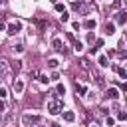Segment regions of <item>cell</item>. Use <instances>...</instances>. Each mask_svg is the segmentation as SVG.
<instances>
[{
    "label": "cell",
    "mask_w": 127,
    "mask_h": 127,
    "mask_svg": "<svg viewBox=\"0 0 127 127\" xmlns=\"http://www.w3.org/2000/svg\"><path fill=\"white\" fill-rule=\"evenodd\" d=\"M113 32H115V24H111V22H109V24H105V34H109V36H111Z\"/></svg>",
    "instance_id": "11"
},
{
    "label": "cell",
    "mask_w": 127,
    "mask_h": 127,
    "mask_svg": "<svg viewBox=\"0 0 127 127\" xmlns=\"http://www.w3.org/2000/svg\"><path fill=\"white\" fill-rule=\"evenodd\" d=\"M0 4H2V0H0Z\"/></svg>",
    "instance_id": "34"
},
{
    "label": "cell",
    "mask_w": 127,
    "mask_h": 127,
    "mask_svg": "<svg viewBox=\"0 0 127 127\" xmlns=\"http://www.w3.org/2000/svg\"><path fill=\"white\" fill-rule=\"evenodd\" d=\"M99 65H101V67H107V65H109V64H107V58H105V56H101V58H99Z\"/></svg>",
    "instance_id": "16"
},
{
    "label": "cell",
    "mask_w": 127,
    "mask_h": 127,
    "mask_svg": "<svg viewBox=\"0 0 127 127\" xmlns=\"http://www.w3.org/2000/svg\"><path fill=\"white\" fill-rule=\"evenodd\" d=\"M117 119L119 121H127V111H119L117 113Z\"/></svg>",
    "instance_id": "15"
},
{
    "label": "cell",
    "mask_w": 127,
    "mask_h": 127,
    "mask_svg": "<svg viewBox=\"0 0 127 127\" xmlns=\"http://www.w3.org/2000/svg\"><path fill=\"white\" fill-rule=\"evenodd\" d=\"M91 127H97V125H91Z\"/></svg>",
    "instance_id": "32"
},
{
    "label": "cell",
    "mask_w": 127,
    "mask_h": 127,
    "mask_svg": "<svg viewBox=\"0 0 127 127\" xmlns=\"http://www.w3.org/2000/svg\"><path fill=\"white\" fill-rule=\"evenodd\" d=\"M6 30H8L10 36H14V34H18V32L22 30V24H20V22H10V24L6 26Z\"/></svg>",
    "instance_id": "3"
},
{
    "label": "cell",
    "mask_w": 127,
    "mask_h": 127,
    "mask_svg": "<svg viewBox=\"0 0 127 127\" xmlns=\"http://www.w3.org/2000/svg\"><path fill=\"white\" fill-rule=\"evenodd\" d=\"M105 123H107L109 127H113V125H115V119H113V117H107V119H105Z\"/></svg>",
    "instance_id": "20"
},
{
    "label": "cell",
    "mask_w": 127,
    "mask_h": 127,
    "mask_svg": "<svg viewBox=\"0 0 127 127\" xmlns=\"http://www.w3.org/2000/svg\"><path fill=\"white\" fill-rule=\"evenodd\" d=\"M83 26H85L87 30H93V28H95V20H87V22H85Z\"/></svg>",
    "instance_id": "13"
},
{
    "label": "cell",
    "mask_w": 127,
    "mask_h": 127,
    "mask_svg": "<svg viewBox=\"0 0 127 127\" xmlns=\"http://www.w3.org/2000/svg\"><path fill=\"white\" fill-rule=\"evenodd\" d=\"M48 65H50V67H58V60H50Z\"/></svg>",
    "instance_id": "21"
},
{
    "label": "cell",
    "mask_w": 127,
    "mask_h": 127,
    "mask_svg": "<svg viewBox=\"0 0 127 127\" xmlns=\"http://www.w3.org/2000/svg\"><path fill=\"white\" fill-rule=\"evenodd\" d=\"M62 109H64V101H62L60 97H54V99L48 101V111H50L52 115H58Z\"/></svg>",
    "instance_id": "1"
},
{
    "label": "cell",
    "mask_w": 127,
    "mask_h": 127,
    "mask_svg": "<svg viewBox=\"0 0 127 127\" xmlns=\"http://www.w3.org/2000/svg\"><path fill=\"white\" fill-rule=\"evenodd\" d=\"M56 10L62 14V12H65V8H64V4H60V2H56Z\"/></svg>",
    "instance_id": "18"
},
{
    "label": "cell",
    "mask_w": 127,
    "mask_h": 127,
    "mask_svg": "<svg viewBox=\"0 0 127 127\" xmlns=\"http://www.w3.org/2000/svg\"><path fill=\"white\" fill-rule=\"evenodd\" d=\"M2 30H6V26H4V22L0 20V32H2Z\"/></svg>",
    "instance_id": "29"
},
{
    "label": "cell",
    "mask_w": 127,
    "mask_h": 127,
    "mask_svg": "<svg viewBox=\"0 0 127 127\" xmlns=\"http://www.w3.org/2000/svg\"><path fill=\"white\" fill-rule=\"evenodd\" d=\"M58 93H65V87L62 83H58Z\"/></svg>",
    "instance_id": "25"
},
{
    "label": "cell",
    "mask_w": 127,
    "mask_h": 127,
    "mask_svg": "<svg viewBox=\"0 0 127 127\" xmlns=\"http://www.w3.org/2000/svg\"><path fill=\"white\" fill-rule=\"evenodd\" d=\"M105 97H107V99H117V97H119V91H117L115 87H109V89L105 91Z\"/></svg>",
    "instance_id": "4"
},
{
    "label": "cell",
    "mask_w": 127,
    "mask_h": 127,
    "mask_svg": "<svg viewBox=\"0 0 127 127\" xmlns=\"http://www.w3.org/2000/svg\"><path fill=\"white\" fill-rule=\"evenodd\" d=\"M125 32H127V28H125Z\"/></svg>",
    "instance_id": "33"
},
{
    "label": "cell",
    "mask_w": 127,
    "mask_h": 127,
    "mask_svg": "<svg viewBox=\"0 0 127 127\" xmlns=\"http://www.w3.org/2000/svg\"><path fill=\"white\" fill-rule=\"evenodd\" d=\"M101 46H103V40H97V42H95V46H93V48H95V50H99V48H101Z\"/></svg>",
    "instance_id": "22"
},
{
    "label": "cell",
    "mask_w": 127,
    "mask_h": 127,
    "mask_svg": "<svg viewBox=\"0 0 127 127\" xmlns=\"http://www.w3.org/2000/svg\"><path fill=\"white\" fill-rule=\"evenodd\" d=\"M6 71H8V60L0 58V73H6Z\"/></svg>",
    "instance_id": "8"
},
{
    "label": "cell",
    "mask_w": 127,
    "mask_h": 127,
    "mask_svg": "<svg viewBox=\"0 0 127 127\" xmlns=\"http://www.w3.org/2000/svg\"><path fill=\"white\" fill-rule=\"evenodd\" d=\"M115 20H117L119 24H127V10H121V12H117Z\"/></svg>",
    "instance_id": "5"
},
{
    "label": "cell",
    "mask_w": 127,
    "mask_h": 127,
    "mask_svg": "<svg viewBox=\"0 0 127 127\" xmlns=\"http://www.w3.org/2000/svg\"><path fill=\"white\" fill-rule=\"evenodd\" d=\"M52 46H54V50H56V52H60V54L64 52V44H62V40H60V38H56Z\"/></svg>",
    "instance_id": "6"
},
{
    "label": "cell",
    "mask_w": 127,
    "mask_h": 127,
    "mask_svg": "<svg viewBox=\"0 0 127 127\" xmlns=\"http://www.w3.org/2000/svg\"><path fill=\"white\" fill-rule=\"evenodd\" d=\"M40 121H42V119H40V117H38V115H30V113H28V115H24V117H22V123H24V125H26V127H34V125H38V123H40Z\"/></svg>",
    "instance_id": "2"
},
{
    "label": "cell",
    "mask_w": 127,
    "mask_h": 127,
    "mask_svg": "<svg viewBox=\"0 0 127 127\" xmlns=\"http://www.w3.org/2000/svg\"><path fill=\"white\" fill-rule=\"evenodd\" d=\"M75 89H77V95H83V93H85V87H83V85H79V83L75 85Z\"/></svg>",
    "instance_id": "17"
},
{
    "label": "cell",
    "mask_w": 127,
    "mask_h": 127,
    "mask_svg": "<svg viewBox=\"0 0 127 127\" xmlns=\"http://www.w3.org/2000/svg\"><path fill=\"white\" fill-rule=\"evenodd\" d=\"M52 127H60V125H58V123H54V125H52Z\"/></svg>",
    "instance_id": "31"
},
{
    "label": "cell",
    "mask_w": 127,
    "mask_h": 127,
    "mask_svg": "<svg viewBox=\"0 0 127 127\" xmlns=\"http://www.w3.org/2000/svg\"><path fill=\"white\" fill-rule=\"evenodd\" d=\"M121 89H123V91H127V83H121Z\"/></svg>",
    "instance_id": "30"
},
{
    "label": "cell",
    "mask_w": 127,
    "mask_h": 127,
    "mask_svg": "<svg viewBox=\"0 0 127 127\" xmlns=\"http://www.w3.org/2000/svg\"><path fill=\"white\" fill-rule=\"evenodd\" d=\"M14 50H16V52H24V46H22V44H16Z\"/></svg>",
    "instance_id": "23"
},
{
    "label": "cell",
    "mask_w": 127,
    "mask_h": 127,
    "mask_svg": "<svg viewBox=\"0 0 127 127\" xmlns=\"http://www.w3.org/2000/svg\"><path fill=\"white\" fill-rule=\"evenodd\" d=\"M20 69H22V62H20V60H16V62L12 64V71H14V73H18Z\"/></svg>",
    "instance_id": "10"
},
{
    "label": "cell",
    "mask_w": 127,
    "mask_h": 127,
    "mask_svg": "<svg viewBox=\"0 0 127 127\" xmlns=\"http://www.w3.org/2000/svg\"><path fill=\"white\" fill-rule=\"evenodd\" d=\"M6 93H8V91H6V87H2V85H0V97H6Z\"/></svg>",
    "instance_id": "26"
},
{
    "label": "cell",
    "mask_w": 127,
    "mask_h": 127,
    "mask_svg": "<svg viewBox=\"0 0 127 127\" xmlns=\"http://www.w3.org/2000/svg\"><path fill=\"white\" fill-rule=\"evenodd\" d=\"M50 79H48V75H40V83H48Z\"/></svg>",
    "instance_id": "24"
},
{
    "label": "cell",
    "mask_w": 127,
    "mask_h": 127,
    "mask_svg": "<svg viewBox=\"0 0 127 127\" xmlns=\"http://www.w3.org/2000/svg\"><path fill=\"white\" fill-rule=\"evenodd\" d=\"M60 20H62V22H67V20H69V16H67V12H62V16H60Z\"/></svg>",
    "instance_id": "19"
},
{
    "label": "cell",
    "mask_w": 127,
    "mask_h": 127,
    "mask_svg": "<svg viewBox=\"0 0 127 127\" xmlns=\"http://www.w3.org/2000/svg\"><path fill=\"white\" fill-rule=\"evenodd\" d=\"M113 69H115V71H117V73H119V75H121V77H123V79H125V77H127V71H125V69H123V67H117V65H113Z\"/></svg>",
    "instance_id": "12"
},
{
    "label": "cell",
    "mask_w": 127,
    "mask_h": 127,
    "mask_svg": "<svg viewBox=\"0 0 127 127\" xmlns=\"http://www.w3.org/2000/svg\"><path fill=\"white\" fill-rule=\"evenodd\" d=\"M24 91V83L18 79V81H14V93H22Z\"/></svg>",
    "instance_id": "9"
},
{
    "label": "cell",
    "mask_w": 127,
    "mask_h": 127,
    "mask_svg": "<svg viewBox=\"0 0 127 127\" xmlns=\"http://www.w3.org/2000/svg\"><path fill=\"white\" fill-rule=\"evenodd\" d=\"M119 58L121 60H127V52H119Z\"/></svg>",
    "instance_id": "27"
},
{
    "label": "cell",
    "mask_w": 127,
    "mask_h": 127,
    "mask_svg": "<svg viewBox=\"0 0 127 127\" xmlns=\"http://www.w3.org/2000/svg\"><path fill=\"white\" fill-rule=\"evenodd\" d=\"M73 48H75V52H81V50H83V44L77 42V40H73Z\"/></svg>",
    "instance_id": "14"
},
{
    "label": "cell",
    "mask_w": 127,
    "mask_h": 127,
    "mask_svg": "<svg viewBox=\"0 0 127 127\" xmlns=\"http://www.w3.org/2000/svg\"><path fill=\"white\" fill-rule=\"evenodd\" d=\"M4 109H6V105H4V101H2V97H0V113H2Z\"/></svg>",
    "instance_id": "28"
},
{
    "label": "cell",
    "mask_w": 127,
    "mask_h": 127,
    "mask_svg": "<svg viewBox=\"0 0 127 127\" xmlns=\"http://www.w3.org/2000/svg\"><path fill=\"white\" fill-rule=\"evenodd\" d=\"M64 119L67 123H71V121H75V113L73 111H64Z\"/></svg>",
    "instance_id": "7"
}]
</instances>
